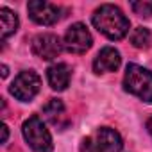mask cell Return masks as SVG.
Masks as SVG:
<instances>
[{
	"mask_svg": "<svg viewBox=\"0 0 152 152\" xmlns=\"http://www.w3.org/2000/svg\"><path fill=\"white\" fill-rule=\"evenodd\" d=\"M64 113V104L59 99H50L45 106H43V115L50 120V122H57V118Z\"/></svg>",
	"mask_w": 152,
	"mask_h": 152,
	"instance_id": "13",
	"label": "cell"
},
{
	"mask_svg": "<svg viewBox=\"0 0 152 152\" xmlns=\"http://www.w3.org/2000/svg\"><path fill=\"white\" fill-rule=\"evenodd\" d=\"M124 90L136 95L140 100L152 104V72L140 64H127L124 75Z\"/></svg>",
	"mask_w": 152,
	"mask_h": 152,
	"instance_id": "2",
	"label": "cell"
},
{
	"mask_svg": "<svg viewBox=\"0 0 152 152\" xmlns=\"http://www.w3.org/2000/svg\"><path fill=\"white\" fill-rule=\"evenodd\" d=\"M22 134L32 150H36V152H52L54 150L52 136L39 116L34 115V116L27 118L22 125Z\"/></svg>",
	"mask_w": 152,
	"mask_h": 152,
	"instance_id": "3",
	"label": "cell"
},
{
	"mask_svg": "<svg viewBox=\"0 0 152 152\" xmlns=\"http://www.w3.org/2000/svg\"><path fill=\"white\" fill-rule=\"evenodd\" d=\"M95 145L99 147L100 152H120L124 147L122 136L111 129V127H100L97 131V138H95Z\"/></svg>",
	"mask_w": 152,
	"mask_h": 152,
	"instance_id": "10",
	"label": "cell"
},
{
	"mask_svg": "<svg viewBox=\"0 0 152 152\" xmlns=\"http://www.w3.org/2000/svg\"><path fill=\"white\" fill-rule=\"evenodd\" d=\"M16 31H18V16H16V13H13L7 7H2L0 9V34H2V39L9 38Z\"/></svg>",
	"mask_w": 152,
	"mask_h": 152,
	"instance_id": "11",
	"label": "cell"
},
{
	"mask_svg": "<svg viewBox=\"0 0 152 152\" xmlns=\"http://www.w3.org/2000/svg\"><path fill=\"white\" fill-rule=\"evenodd\" d=\"M70 77H72V68L66 63H54L47 70V81L50 88L56 91L66 90V86L70 84Z\"/></svg>",
	"mask_w": 152,
	"mask_h": 152,
	"instance_id": "9",
	"label": "cell"
},
{
	"mask_svg": "<svg viewBox=\"0 0 152 152\" xmlns=\"http://www.w3.org/2000/svg\"><path fill=\"white\" fill-rule=\"evenodd\" d=\"M63 48H64V45L61 43V39L56 34L45 32V34H38L32 39V54L45 61L56 59L63 52Z\"/></svg>",
	"mask_w": 152,
	"mask_h": 152,
	"instance_id": "6",
	"label": "cell"
},
{
	"mask_svg": "<svg viewBox=\"0 0 152 152\" xmlns=\"http://www.w3.org/2000/svg\"><path fill=\"white\" fill-rule=\"evenodd\" d=\"M27 11H29V16L32 18V22H36L39 25H54L61 16L59 15L61 9L56 4L41 2V0H31L27 4Z\"/></svg>",
	"mask_w": 152,
	"mask_h": 152,
	"instance_id": "7",
	"label": "cell"
},
{
	"mask_svg": "<svg viewBox=\"0 0 152 152\" xmlns=\"http://www.w3.org/2000/svg\"><path fill=\"white\" fill-rule=\"evenodd\" d=\"M41 88V79L34 70H23L20 72L15 81L9 86V91L15 99H18L20 102H31Z\"/></svg>",
	"mask_w": 152,
	"mask_h": 152,
	"instance_id": "4",
	"label": "cell"
},
{
	"mask_svg": "<svg viewBox=\"0 0 152 152\" xmlns=\"http://www.w3.org/2000/svg\"><path fill=\"white\" fill-rule=\"evenodd\" d=\"M131 9L138 15V16H143V18H148L152 16V2L150 0H141V2H132L131 4Z\"/></svg>",
	"mask_w": 152,
	"mask_h": 152,
	"instance_id": "14",
	"label": "cell"
},
{
	"mask_svg": "<svg viewBox=\"0 0 152 152\" xmlns=\"http://www.w3.org/2000/svg\"><path fill=\"white\" fill-rule=\"evenodd\" d=\"M2 77H7V66L2 64Z\"/></svg>",
	"mask_w": 152,
	"mask_h": 152,
	"instance_id": "18",
	"label": "cell"
},
{
	"mask_svg": "<svg viewBox=\"0 0 152 152\" xmlns=\"http://www.w3.org/2000/svg\"><path fill=\"white\" fill-rule=\"evenodd\" d=\"M147 131H148V134L152 136V116L148 118V122H147Z\"/></svg>",
	"mask_w": 152,
	"mask_h": 152,
	"instance_id": "17",
	"label": "cell"
},
{
	"mask_svg": "<svg viewBox=\"0 0 152 152\" xmlns=\"http://www.w3.org/2000/svg\"><path fill=\"white\" fill-rule=\"evenodd\" d=\"M7 136H9V129H7V125L4 124V125H2V143L7 141Z\"/></svg>",
	"mask_w": 152,
	"mask_h": 152,
	"instance_id": "16",
	"label": "cell"
},
{
	"mask_svg": "<svg viewBox=\"0 0 152 152\" xmlns=\"http://www.w3.org/2000/svg\"><path fill=\"white\" fill-rule=\"evenodd\" d=\"M63 45L72 54H84V52H88L91 48L93 38H91V32L88 31V27L84 23L77 22V23H73V25L68 27Z\"/></svg>",
	"mask_w": 152,
	"mask_h": 152,
	"instance_id": "5",
	"label": "cell"
},
{
	"mask_svg": "<svg viewBox=\"0 0 152 152\" xmlns=\"http://www.w3.org/2000/svg\"><path fill=\"white\" fill-rule=\"evenodd\" d=\"M120 63H122L120 52L115 47H104L93 61V70H95V73L116 72L120 68Z\"/></svg>",
	"mask_w": 152,
	"mask_h": 152,
	"instance_id": "8",
	"label": "cell"
},
{
	"mask_svg": "<svg viewBox=\"0 0 152 152\" xmlns=\"http://www.w3.org/2000/svg\"><path fill=\"white\" fill-rule=\"evenodd\" d=\"M131 43L136 48H148L152 43V34L147 27H136L131 32Z\"/></svg>",
	"mask_w": 152,
	"mask_h": 152,
	"instance_id": "12",
	"label": "cell"
},
{
	"mask_svg": "<svg viewBox=\"0 0 152 152\" xmlns=\"http://www.w3.org/2000/svg\"><path fill=\"white\" fill-rule=\"evenodd\" d=\"M83 152H100V150H99V147L95 145V140L86 138V140L83 141Z\"/></svg>",
	"mask_w": 152,
	"mask_h": 152,
	"instance_id": "15",
	"label": "cell"
},
{
	"mask_svg": "<svg viewBox=\"0 0 152 152\" xmlns=\"http://www.w3.org/2000/svg\"><path fill=\"white\" fill-rule=\"evenodd\" d=\"M93 25L109 39H122L129 32V20L120 7L113 4H104L93 13Z\"/></svg>",
	"mask_w": 152,
	"mask_h": 152,
	"instance_id": "1",
	"label": "cell"
}]
</instances>
